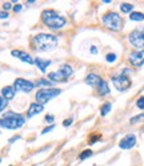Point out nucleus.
<instances>
[{
    "instance_id": "nucleus-21",
    "label": "nucleus",
    "mask_w": 144,
    "mask_h": 166,
    "mask_svg": "<svg viewBox=\"0 0 144 166\" xmlns=\"http://www.w3.org/2000/svg\"><path fill=\"white\" fill-rule=\"evenodd\" d=\"M111 109H112L111 102H106V104H104V105L102 106V109H100V114H102L103 117H104V116H107L109 112H111Z\"/></svg>"
},
{
    "instance_id": "nucleus-26",
    "label": "nucleus",
    "mask_w": 144,
    "mask_h": 166,
    "mask_svg": "<svg viewBox=\"0 0 144 166\" xmlns=\"http://www.w3.org/2000/svg\"><path fill=\"white\" fill-rule=\"evenodd\" d=\"M136 106L139 108V109H142V110H144V96H142L139 98V100L136 101Z\"/></svg>"
},
{
    "instance_id": "nucleus-10",
    "label": "nucleus",
    "mask_w": 144,
    "mask_h": 166,
    "mask_svg": "<svg viewBox=\"0 0 144 166\" xmlns=\"http://www.w3.org/2000/svg\"><path fill=\"white\" fill-rule=\"evenodd\" d=\"M11 55H12L14 57H16V59H19L20 61H23V63L29 64V65L35 64V60L32 59L31 55H28L27 52H24V51H19V49H12V51H11Z\"/></svg>"
},
{
    "instance_id": "nucleus-14",
    "label": "nucleus",
    "mask_w": 144,
    "mask_h": 166,
    "mask_svg": "<svg viewBox=\"0 0 144 166\" xmlns=\"http://www.w3.org/2000/svg\"><path fill=\"white\" fill-rule=\"evenodd\" d=\"M43 110H44V105H40V104H38V102H32L31 105H29L28 110H27V117L31 118L36 114H40Z\"/></svg>"
},
{
    "instance_id": "nucleus-19",
    "label": "nucleus",
    "mask_w": 144,
    "mask_h": 166,
    "mask_svg": "<svg viewBox=\"0 0 144 166\" xmlns=\"http://www.w3.org/2000/svg\"><path fill=\"white\" fill-rule=\"evenodd\" d=\"M120 11L123 12V13H132L133 4H130V3H121V4H120Z\"/></svg>"
},
{
    "instance_id": "nucleus-13",
    "label": "nucleus",
    "mask_w": 144,
    "mask_h": 166,
    "mask_svg": "<svg viewBox=\"0 0 144 166\" xmlns=\"http://www.w3.org/2000/svg\"><path fill=\"white\" fill-rule=\"evenodd\" d=\"M102 81H103V79L100 77V76H97L96 73H90V75L85 77V84L90 85V87H92V88H95V89L99 87Z\"/></svg>"
},
{
    "instance_id": "nucleus-12",
    "label": "nucleus",
    "mask_w": 144,
    "mask_h": 166,
    "mask_svg": "<svg viewBox=\"0 0 144 166\" xmlns=\"http://www.w3.org/2000/svg\"><path fill=\"white\" fill-rule=\"evenodd\" d=\"M135 145H136V136H135V134H127V136L124 138H121L120 142H119V146L123 150L132 149Z\"/></svg>"
},
{
    "instance_id": "nucleus-18",
    "label": "nucleus",
    "mask_w": 144,
    "mask_h": 166,
    "mask_svg": "<svg viewBox=\"0 0 144 166\" xmlns=\"http://www.w3.org/2000/svg\"><path fill=\"white\" fill-rule=\"evenodd\" d=\"M54 84H55V82H52V81H50V80H47V79H40L38 82H36V85H38L40 89H43V88H51Z\"/></svg>"
},
{
    "instance_id": "nucleus-28",
    "label": "nucleus",
    "mask_w": 144,
    "mask_h": 166,
    "mask_svg": "<svg viewBox=\"0 0 144 166\" xmlns=\"http://www.w3.org/2000/svg\"><path fill=\"white\" fill-rule=\"evenodd\" d=\"M12 8V3L11 1H5V3H3V10H4L5 12H8Z\"/></svg>"
},
{
    "instance_id": "nucleus-29",
    "label": "nucleus",
    "mask_w": 144,
    "mask_h": 166,
    "mask_svg": "<svg viewBox=\"0 0 144 166\" xmlns=\"http://www.w3.org/2000/svg\"><path fill=\"white\" fill-rule=\"evenodd\" d=\"M72 122H73V118H72V117H69V118L64 120V121H63V126H66V128L71 126V125H72Z\"/></svg>"
},
{
    "instance_id": "nucleus-34",
    "label": "nucleus",
    "mask_w": 144,
    "mask_h": 166,
    "mask_svg": "<svg viewBox=\"0 0 144 166\" xmlns=\"http://www.w3.org/2000/svg\"><path fill=\"white\" fill-rule=\"evenodd\" d=\"M97 48L96 47H91V53H93V55H97Z\"/></svg>"
},
{
    "instance_id": "nucleus-6",
    "label": "nucleus",
    "mask_w": 144,
    "mask_h": 166,
    "mask_svg": "<svg viewBox=\"0 0 144 166\" xmlns=\"http://www.w3.org/2000/svg\"><path fill=\"white\" fill-rule=\"evenodd\" d=\"M102 21L104 27L111 31H120L121 27H123V19L116 12H107L102 17Z\"/></svg>"
},
{
    "instance_id": "nucleus-16",
    "label": "nucleus",
    "mask_w": 144,
    "mask_h": 166,
    "mask_svg": "<svg viewBox=\"0 0 144 166\" xmlns=\"http://www.w3.org/2000/svg\"><path fill=\"white\" fill-rule=\"evenodd\" d=\"M15 93H16V90H15L14 87H11V85H8V87H4L2 89V96L5 98L7 101H11L12 98L15 97Z\"/></svg>"
},
{
    "instance_id": "nucleus-31",
    "label": "nucleus",
    "mask_w": 144,
    "mask_h": 166,
    "mask_svg": "<svg viewBox=\"0 0 144 166\" xmlns=\"http://www.w3.org/2000/svg\"><path fill=\"white\" fill-rule=\"evenodd\" d=\"M8 12H5V11H0V19H8Z\"/></svg>"
},
{
    "instance_id": "nucleus-22",
    "label": "nucleus",
    "mask_w": 144,
    "mask_h": 166,
    "mask_svg": "<svg viewBox=\"0 0 144 166\" xmlns=\"http://www.w3.org/2000/svg\"><path fill=\"white\" fill-rule=\"evenodd\" d=\"M91 156H92V150L87 149V150H84V152H81V154L79 156V158H80V159H85V158H90Z\"/></svg>"
},
{
    "instance_id": "nucleus-32",
    "label": "nucleus",
    "mask_w": 144,
    "mask_h": 166,
    "mask_svg": "<svg viewBox=\"0 0 144 166\" xmlns=\"http://www.w3.org/2000/svg\"><path fill=\"white\" fill-rule=\"evenodd\" d=\"M21 8H23V5H21V4H16L14 7V12H15V13H17V12L21 11Z\"/></svg>"
},
{
    "instance_id": "nucleus-24",
    "label": "nucleus",
    "mask_w": 144,
    "mask_h": 166,
    "mask_svg": "<svg viewBox=\"0 0 144 166\" xmlns=\"http://www.w3.org/2000/svg\"><path fill=\"white\" fill-rule=\"evenodd\" d=\"M142 120H144V113H142V114H137V116H135V117H132L130 120V122L131 124H136V122H140Z\"/></svg>"
},
{
    "instance_id": "nucleus-11",
    "label": "nucleus",
    "mask_w": 144,
    "mask_h": 166,
    "mask_svg": "<svg viewBox=\"0 0 144 166\" xmlns=\"http://www.w3.org/2000/svg\"><path fill=\"white\" fill-rule=\"evenodd\" d=\"M130 63L132 64L133 67H142L144 64V49L143 51H135L132 53H130V57H128Z\"/></svg>"
},
{
    "instance_id": "nucleus-23",
    "label": "nucleus",
    "mask_w": 144,
    "mask_h": 166,
    "mask_svg": "<svg viewBox=\"0 0 144 166\" xmlns=\"http://www.w3.org/2000/svg\"><path fill=\"white\" fill-rule=\"evenodd\" d=\"M7 105H8V101L5 100V98L3 97V96H0V113H2L3 110L7 108Z\"/></svg>"
},
{
    "instance_id": "nucleus-15",
    "label": "nucleus",
    "mask_w": 144,
    "mask_h": 166,
    "mask_svg": "<svg viewBox=\"0 0 144 166\" xmlns=\"http://www.w3.org/2000/svg\"><path fill=\"white\" fill-rule=\"evenodd\" d=\"M51 63H52L51 60H43L40 57H36L35 59V65L38 67L39 70L43 73H45V70H47V68L51 65Z\"/></svg>"
},
{
    "instance_id": "nucleus-7",
    "label": "nucleus",
    "mask_w": 144,
    "mask_h": 166,
    "mask_svg": "<svg viewBox=\"0 0 144 166\" xmlns=\"http://www.w3.org/2000/svg\"><path fill=\"white\" fill-rule=\"evenodd\" d=\"M128 41L131 43V45L135 47L139 51H143L144 48V32L140 29H135L128 35Z\"/></svg>"
},
{
    "instance_id": "nucleus-3",
    "label": "nucleus",
    "mask_w": 144,
    "mask_h": 166,
    "mask_svg": "<svg viewBox=\"0 0 144 166\" xmlns=\"http://www.w3.org/2000/svg\"><path fill=\"white\" fill-rule=\"evenodd\" d=\"M24 124H26L24 116H21L20 113L12 112V110L5 112L3 117L0 118V126L4 129H11V130H16V129L23 126Z\"/></svg>"
},
{
    "instance_id": "nucleus-9",
    "label": "nucleus",
    "mask_w": 144,
    "mask_h": 166,
    "mask_svg": "<svg viewBox=\"0 0 144 166\" xmlns=\"http://www.w3.org/2000/svg\"><path fill=\"white\" fill-rule=\"evenodd\" d=\"M36 84L32 81H28L26 79H16L14 82V88L16 92H23V93H29L35 89Z\"/></svg>"
},
{
    "instance_id": "nucleus-33",
    "label": "nucleus",
    "mask_w": 144,
    "mask_h": 166,
    "mask_svg": "<svg viewBox=\"0 0 144 166\" xmlns=\"http://www.w3.org/2000/svg\"><path fill=\"white\" fill-rule=\"evenodd\" d=\"M17 140H20V136H14L12 138H10V140H8V142H10V144H14L15 141H17Z\"/></svg>"
},
{
    "instance_id": "nucleus-30",
    "label": "nucleus",
    "mask_w": 144,
    "mask_h": 166,
    "mask_svg": "<svg viewBox=\"0 0 144 166\" xmlns=\"http://www.w3.org/2000/svg\"><path fill=\"white\" fill-rule=\"evenodd\" d=\"M55 129V125H50V126H47V128H44L41 130V134H47V133H50V132H52Z\"/></svg>"
},
{
    "instance_id": "nucleus-17",
    "label": "nucleus",
    "mask_w": 144,
    "mask_h": 166,
    "mask_svg": "<svg viewBox=\"0 0 144 166\" xmlns=\"http://www.w3.org/2000/svg\"><path fill=\"white\" fill-rule=\"evenodd\" d=\"M96 90L100 96H107V94H109V87H108V84H107V81L103 80V81L100 82L99 87L96 88Z\"/></svg>"
},
{
    "instance_id": "nucleus-36",
    "label": "nucleus",
    "mask_w": 144,
    "mask_h": 166,
    "mask_svg": "<svg viewBox=\"0 0 144 166\" xmlns=\"http://www.w3.org/2000/svg\"><path fill=\"white\" fill-rule=\"evenodd\" d=\"M0 162H2V157H0Z\"/></svg>"
},
{
    "instance_id": "nucleus-8",
    "label": "nucleus",
    "mask_w": 144,
    "mask_h": 166,
    "mask_svg": "<svg viewBox=\"0 0 144 166\" xmlns=\"http://www.w3.org/2000/svg\"><path fill=\"white\" fill-rule=\"evenodd\" d=\"M112 84H113V87H115L118 90H120V92H124V90H127L128 88L131 87V80L128 76H125V75H116V76H113L112 77Z\"/></svg>"
},
{
    "instance_id": "nucleus-27",
    "label": "nucleus",
    "mask_w": 144,
    "mask_h": 166,
    "mask_svg": "<svg viewBox=\"0 0 144 166\" xmlns=\"http://www.w3.org/2000/svg\"><path fill=\"white\" fill-rule=\"evenodd\" d=\"M106 60L108 61V63H113V61H116V55L115 53H108L106 56Z\"/></svg>"
},
{
    "instance_id": "nucleus-1",
    "label": "nucleus",
    "mask_w": 144,
    "mask_h": 166,
    "mask_svg": "<svg viewBox=\"0 0 144 166\" xmlns=\"http://www.w3.org/2000/svg\"><path fill=\"white\" fill-rule=\"evenodd\" d=\"M57 37L51 33H39L32 37V44L36 51L40 52H48L54 51L57 47Z\"/></svg>"
},
{
    "instance_id": "nucleus-35",
    "label": "nucleus",
    "mask_w": 144,
    "mask_h": 166,
    "mask_svg": "<svg viewBox=\"0 0 144 166\" xmlns=\"http://www.w3.org/2000/svg\"><path fill=\"white\" fill-rule=\"evenodd\" d=\"M35 3V0H29V1H27V4H33Z\"/></svg>"
},
{
    "instance_id": "nucleus-4",
    "label": "nucleus",
    "mask_w": 144,
    "mask_h": 166,
    "mask_svg": "<svg viewBox=\"0 0 144 166\" xmlns=\"http://www.w3.org/2000/svg\"><path fill=\"white\" fill-rule=\"evenodd\" d=\"M73 73V68L69 64H63L59 67V69L55 70V72L48 73V80L52 82H66L68 81V77L72 76Z\"/></svg>"
},
{
    "instance_id": "nucleus-25",
    "label": "nucleus",
    "mask_w": 144,
    "mask_h": 166,
    "mask_svg": "<svg viewBox=\"0 0 144 166\" xmlns=\"http://www.w3.org/2000/svg\"><path fill=\"white\" fill-rule=\"evenodd\" d=\"M44 121L45 122H47V124H52V125H54V121H55V116L54 114H47V116H45V117H44Z\"/></svg>"
},
{
    "instance_id": "nucleus-5",
    "label": "nucleus",
    "mask_w": 144,
    "mask_h": 166,
    "mask_svg": "<svg viewBox=\"0 0 144 166\" xmlns=\"http://www.w3.org/2000/svg\"><path fill=\"white\" fill-rule=\"evenodd\" d=\"M62 93V89H57V88H43L39 89L35 94V100L38 104L40 105H45L47 102H50L52 98L57 97L59 94Z\"/></svg>"
},
{
    "instance_id": "nucleus-20",
    "label": "nucleus",
    "mask_w": 144,
    "mask_h": 166,
    "mask_svg": "<svg viewBox=\"0 0 144 166\" xmlns=\"http://www.w3.org/2000/svg\"><path fill=\"white\" fill-rule=\"evenodd\" d=\"M130 19L133 21H143L144 13H142V12H132V13H130Z\"/></svg>"
},
{
    "instance_id": "nucleus-2",
    "label": "nucleus",
    "mask_w": 144,
    "mask_h": 166,
    "mask_svg": "<svg viewBox=\"0 0 144 166\" xmlns=\"http://www.w3.org/2000/svg\"><path fill=\"white\" fill-rule=\"evenodd\" d=\"M41 21L50 29L59 31L67 25V19L54 10H44L41 12Z\"/></svg>"
}]
</instances>
